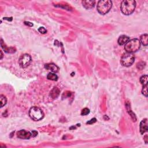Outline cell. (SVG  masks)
<instances>
[{"label":"cell","mask_w":148,"mask_h":148,"mask_svg":"<svg viewBox=\"0 0 148 148\" xmlns=\"http://www.w3.org/2000/svg\"><path fill=\"white\" fill-rule=\"evenodd\" d=\"M136 6V2L134 0H125L120 5L121 12L125 15H130L133 13Z\"/></svg>","instance_id":"obj_1"},{"label":"cell","mask_w":148,"mask_h":148,"mask_svg":"<svg viewBox=\"0 0 148 148\" xmlns=\"http://www.w3.org/2000/svg\"><path fill=\"white\" fill-rule=\"evenodd\" d=\"M141 42L138 39H132L129 40L125 44V49L127 53H134L140 49Z\"/></svg>","instance_id":"obj_2"},{"label":"cell","mask_w":148,"mask_h":148,"mask_svg":"<svg viewBox=\"0 0 148 148\" xmlns=\"http://www.w3.org/2000/svg\"><path fill=\"white\" fill-rule=\"evenodd\" d=\"M112 6V3L110 0H101L97 4V10L100 14L105 15L110 11Z\"/></svg>","instance_id":"obj_3"},{"label":"cell","mask_w":148,"mask_h":148,"mask_svg":"<svg viewBox=\"0 0 148 148\" xmlns=\"http://www.w3.org/2000/svg\"><path fill=\"white\" fill-rule=\"evenodd\" d=\"M29 116L35 121H39L44 117L43 111L37 106H33L29 110Z\"/></svg>","instance_id":"obj_4"},{"label":"cell","mask_w":148,"mask_h":148,"mask_svg":"<svg viewBox=\"0 0 148 148\" xmlns=\"http://www.w3.org/2000/svg\"><path fill=\"white\" fill-rule=\"evenodd\" d=\"M135 61V56L132 53H126L121 56L120 63L123 66L128 67L133 64Z\"/></svg>","instance_id":"obj_5"},{"label":"cell","mask_w":148,"mask_h":148,"mask_svg":"<svg viewBox=\"0 0 148 148\" xmlns=\"http://www.w3.org/2000/svg\"><path fill=\"white\" fill-rule=\"evenodd\" d=\"M31 62V57L29 54H23L19 58V63L21 68H26L29 66L30 63Z\"/></svg>","instance_id":"obj_6"},{"label":"cell","mask_w":148,"mask_h":148,"mask_svg":"<svg viewBox=\"0 0 148 148\" xmlns=\"http://www.w3.org/2000/svg\"><path fill=\"white\" fill-rule=\"evenodd\" d=\"M17 136L22 140H29L32 137V134L31 132L26 131L24 130H21L17 132Z\"/></svg>","instance_id":"obj_7"},{"label":"cell","mask_w":148,"mask_h":148,"mask_svg":"<svg viewBox=\"0 0 148 148\" xmlns=\"http://www.w3.org/2000/svg\"><path fill=\"white\" fill-rule=\"evenodd\" d=\"M148 130L147 127V120L145 119L141 121L140 123V132L141 134H143L145 132H147Z\"/></svg>","instance_id":"obj_8"},{"label":"cell","mask_w":148,"mask_h":148,"mask_svg":"<svg viewBox=\"0 0 148 148\" xmlns=\"http://www.w3.org/2000/svg\"><path fill=\"white\" fill-rule=\"evenodd\" d=\"M82 3L84 8H86V9H90L94 7L95 1L92 0H86V1H83Z\"/></svg>","instance_id":"obj_9"},{"label":"cell","mask_w":148,"mask_h":148,"mask_svg":"<svg viewBox=\"0 0 148 148\" xmlns=\"http://www.w3.org/2000/svg\"><path fill=\"white\" fill-rule=\"evenodd\" d=\"M1 45L2 48L4 49V52H6V53H15V51H16V50H15V49L14 48V47H8L6 46V45L4 43L3 40H1Z\"/></svg>","instance_id":"obj_10"},{"label":"cell","mask_w":148,"mask_h":148,"mask_svg":"<svg viewBox=\"0 0 148 148\" xmlns=\"http://www.w3.org/2000/svg\"><path fill=\"white\" fill-rule=\"evenodd\" d=\"M45 68L48 70H51V71L53 72H57L58 71V67L53 63H50V64H45Z\"/></svg>","instance_id":"obj_11"},{"label":"cell","mask_w":148,"mask_h":148,"mask_svg":"<svg viewBox=\"0 0 148 148\" xmlns=\"http://www.w3.org/2000/svg\"><path fill=\"white\" fill-rule=\"evenodd\" d=\"M130 40L129 37L126 35H121L118 39V43L119 45H124Z\"/></svg>","instance_id":"obj_12"},{"label":"cell","mask_w":148,"mask_h":148,"mask_svg":"<svg viewBox=\"0 0 148 148\" xmlns=\"http://www.w3.org/2000/svg\"><path fill=\"white\" fill-rule=\"evenodd\" d=\"M60 94V90L57 88H54L51 92V97L52 98H56Z\"/></svg>","instance_id":"obj_13"},{"label":"cell","mask_w":148,"mask_h":148,"mask_svg":"<svg viewBox=\"0 0 148 148\" xmlns=\"http://www.w3.org/2000/svg\"><path fill=\"white\" fill-rule=\"evenodd\" d=\"M140 42L143 45L147 46L148 43V35L147 34H143L140 37Z\"/></svg>","instance_id":"obj_14"},{"label":"cell","mask_w":148,"mask_h":148,"mask_svg":"<svg viewBox=\"0 0 148 148\" xmlns=\"http://www.w3.org/2000/svg\"><path fill=\"white\" fill-rule=\"evenodd\" d=\"M47 78L49 80H53V81H57L58 80L57 75L54 73H49L47 76Z\"/></svg>","instance_id":"obj_15"},{"label":"cell","mask_w":148,"mask_h":148,"mask_svg":"<svg viewBox=\"0 0 148 148\" xmlns=\"http://www.w3.org/2000/svg\"><path fill=\"white\" fill-rule=\"evenodd\" d=\"M147 79H148V77L147 75H143L142 77H141L140 82L141 83V84H142L143 86H147Z\"/></svg>","instance_id":"obj_16"},{"label":"cell","mask_w":148,"mask_h":148,"mask_svg":"<svg viewBox=\"0 0 148 148\" xmlns=\"http://www.w3.org/2000/svg\"><path fill=\"white\" fill-rule=\"evenodd\" d=\"M0 101H1V107H3L7 103L6 98L5 96H4L3 95H0Z\"/></svg>","instance_id":"obj_17"},{"label":"cell","mask_w":148,"mask_h":148,"mask_svg":"<svg viewBox=\"0 0 148 148\" xmlns=\"http://www.w3.org/2000/svg\"><path fill=\"white\" fill-rule=\"evenodd\" d=\"M146 66V63L145 62H140L137 64V68L140 70H142Z\"/></svg>","instance_id":"obj_18"},{"label":"cell","mask_w":148,"mask_h":148,"mask_svg":"<svg viewBox=\"0 0 148 148\" xmlns=\"http://www.w3.org/2000/svg\"><path fill=\"white\" fill-rule=\"evenodd\" d=\"M142 93L143 95H145V97L147 96V86H143Z\"/></svg>","instance_id":"obj_19"},{"label":"cell","mask_w":148,"mask_h":148,"mask_svg":"<svg viewBox=\"0 0 148 148\" xmlns=\"http://www.w3.org/2000/svg\"><path fill=\"white\" fill-rule=\"evenodd\" d=\"M90 113V110L88 108H84L82 110L81 115L82 116H86V115H88Z\"/></svg>","instance_id":"obj_20"},{"label":"cell","mask_w":148,"mask_h":148,"mask_svg":"<svg viewBox=\"0 0 148 148\" xmlns=\"http://www.w3.org/2000/svg\"><path fill=\"white\" fill-rule=\"evenodd\" d=\"M38 31L41 32V34H46L47 32V31H46V30L44 27H40L38 29Z\"/></svg>","instance_id":"obj_21"},{"label":"cell","mask_w":148,"mask_h":148,"mask_svg":"<svg viewBox=\"0 0 148 148\" xmlns=\"http://www.w3.org/2000/svg\"><path fill=\"white\" fill-rule=\"evenodd\" d=\"M97 121V119L95 118H93L92 119H91L90 121H89L87 122V124H89V125H91V124H93L96 122Z\"/></svg>","instance_id":"obj_22"},{"label":"cell","mask_w":148,"mask_h":148,"mask_svg":"<svg viewBox=\"0 0 148 148\" xmlns=\"http://www.w3.org/2000/svg\"><path fill=\"white\" fill-rule=\"evenodd\" d=\"M24 24H25L26 25H27V26H30V27H32V26H33V24L31 23H30V22H29V21H25Z\"/></svg>","instance_id":"obj_23"},{"label":"cell","mask_w":148,"mask_h":148,"mask_svg":"<svg viewBox=\"0 0 148 148\" xmlns=\"http://www.w3.org/2000/svg\"><path fill=\"white\" fill-rule=\"evenodd\" d=\"M31 134H32V137H35L37 135V134H38V132H37L36 131H32L31 132Z\"/></svg>","instance_id":"obj_24"},{"label":"cell","mask_w":148,"mask_h":148,"mask_svg":"<svg viewBox=\"0 0 148 148\" xmlns=\"http://www.w3.org/2000/svg\"><path fill=\"white\" fill-rule=\"evenodd\" d=\"M147 135H146L145 137V139H144V140H145V142L146 143H147Z\"/></svg>","instance_id":"obj_25"},{"label":"cell","mask_w":148,"mask_h":148,"mask_svg":"<svg viewBox=\"0 0 148 148\" xmlns=\"http://www.w3.org/2000/svg\"><path fill=\"white\" fill-rule=\"evenodd\" d=\"M1 59H2L3 57V52H2V51H1Z\"/></svg>","instance_id":"obj_26"}]
</instances>
